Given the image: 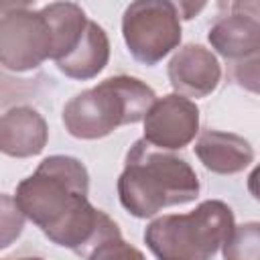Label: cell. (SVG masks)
<instances>
[{"mask_svg":"<svg viewBox=\"0 0 260 260\" xmlns=\"http://www.w3.org/2000/svg\"><path fill=\"white\" fill-rule=\"evenodd\" d=\"M205 8V2H199V4H193V2H179L177 4V10H179V16L185 18V20H191L199 10Z\"/></svg>","mask_w":260,"mask_h":260,"instance_id":"2e32d148","label":"cell"},{"mask_svg":"<svg viewBox=\"0 0 260 260\" xmlns=\"http://www.w3.org/2000/svg\"><path fill=\"white\" fill-rule=\"evenodd\" d=\"M49 126L30 106H14L0 114V152L14 158L37 156L45 150Z\"/></svg>","mask_w":260,"mask_h":260,"instance_id":"30bf717a","label":"cell"},{"mask_svg":"<svg viewBox=\"0 0 260 260\" xmlns=\"http://www.w3.org/2000/svg\"><path fill=\"white\" fill-rule=\"evenodd\" d=\"M167 75L175 93L185 98H205L217 89L221 81V65L209 49L189 43L171 57Z\"/></svg>","mask_w":260,"mask_h":260,"instance_id":"9c48e42d","label":"cell"},{"mask_svg":"<svg viewBox=\"0 0 260 260\" xmlns=\"http://www.w3.org/2000/svg\"><path fill=\"white\" fill-rule=\"evenodd\" d=\"M122 37L138 63L148 67L160 63L183 37L177 4L169 0L130 2L122 16Z\"/></svg>","mask_w":260,"mask_h":260,"instance_id":"8992f818","label":"cell"},{"mask_svg":"<svg viewBox=\"0 0 260 260\" xmlns=\"http://www.w3.org/2000/svg\"><path fill=\"white\" fill-rule=\"evenodd\" d=\"M221 252L223 260H260V223L246 221L234 225Z\"/></svg>","mask_w":260,"mask_h":260,"instance_id":"4fadbf2b","label":"cell"},{"mask_svg":"<svg viewBox=\"0 0 260 260\" xmlns=\"http://www.w3.org/2000/svg\"><path fill=\"white\" fill-rule=\"evenodd\" d=\"M108 61H110V39L98 22L87 20V26L77 47L63 59L55 61V65L63 75L77 81H87L98 77V73L106 69Z\"/></svg>","mask_w":260,"mask_h":260,"instance_id":"7c38bea8","label":"cell"},{"mask_svg":"<svg viewBox=\"0 0 260 260\" xmlns=\"http://www.w3.org/2000/svg\"><path fill=\"white\" fill-rule=\"evenodd\" d=\"M250 4H230L232 12L219 16L207 32L209 45L232 65L256 59L260 51V20L258 12H246Z\"/></svg>","mask_w":260,"mask_h":260,"instance_id":"ba28073f","label":"cell"},{"mask_svg":"<svg viewBox=\"0 0 260 260\" xmlns=\"http://www.w3.org/2000/svg\"><path fill=\"white\" fill-rule=\"evenodd\" d=\"M199 189V177L183 156L152 148L142 138L126 152L118 177L120 203L138 219L154 217L173 205L191 203L197 199Z\"/></svg>","mask_w":260,"mask_h":260,"instance_id":"7a4b0ae2","label":"cell"},{"mask_svg":"<svg viewBox=\"0 0 260 260\" xmlns=\"http://www.w3.org/2000/svg\"><path fill=\"white\" fill-rule=\"evenodd\" d=\"M24 230V215L14 197L0 193V250L12 246Z\"/></svg>","mask_w":260,"mask_h":260,"instance_id":"5bb4252c","label":"cell"},{"mask_svg":"<svg viewBox=\"0 0 260 260\" xmlns=\"http://www.w3.org/2000/svg\"><path fill=\"white\" fill-rule=\"evenodd\" d=\"M154 100V89L142 79L112 75L73 95L63 108V124L73 138L98 140L120 126L142 122Z\"/></svg>","mask_w":260,"mask_h":260,"instance_id":"3957f363","label":"cell"},{"mask_svg":"<svg viewBox=\"0 0 260 260\" xmlns=\"http://www.w3.org/2000/svg\"><path fill=\"white\" fill-rule=\"evenodd\" d=\"M142 140L158 150H181L199 132V108L193 100L167 93L148 108L144 116Z\"/></svg>","mask_w":260,"mask_h":260,"instance_id":"52a82bcc","label":"cell"},{"mask_svg":"<svg viewBox=\"0 0 260 260\" xmlns=\"http://www.w3.org/2000/svg\"><path fill=\"white\" fill-rule=\"evenodd\" d=\"M201 165L217 175H236L254 162L252 144L234 132H221L207 128L199 134L193 146Z\"/></svg>","mask_w":260,"mask_h":260,"instance_id":"8fae6325","label":"cell"},{"mask_svg":"<svg viewBox=\"0 0 260 260\" xmlns=\"http://www.w3.org/2000/svg\"><path fill=\"white\" fill-rule=\"evenodd\" d=\"M234 225L232 207L219 199H207L189 213L152 219L144 230V244L156 260H211Z\"/></svg>","mask_w":260,"mask_h":260,"instance_id":"277c9868","label":"cell"},{"mask_svg":"<svg viewBox=\"0 0 260 260\" xmlns=\"http://www.w3.org/2000/svg\"><path fill=\"white\" fill-rule=\"evenodd\" d=\"M2 260H43L39 256H24V258H2Z\"/></svg>","mask_w":260,"mask_h":260,"instance_id":"e0dca14e","label":"cell"},{"mask_svg":"<svg viewBox=\"0 0 260 260\" xmlns=\"http://www.w3.org/2000/svg\"><path fill=\"white\" fill-rule=\"evenodd\" d=\"M55 55V37L43 8L30 2H0V65L12 73L41 67Z\"/></svg>","mask_w":260,"mask_h":260,"instance_id":"5b68a950","label":"cell"},{"mask_svg":"<svg viewBox=\"0 0 260 260\" xmlns=\"http://www.w3.org/2000/svg\"><path fill=\"white\" fill-rule=\"evenodd\" d=\"M87 193L85 165L75 156L53 154L16 185L14 201L53 244L87 258L106 240L122 236L118 223L89 203Z\"/></svg>","mask_w":260,"mask_h":260,"instance_id":"6da1fadb","label":"cell"},{"mask_svg":"<svg viewBox=\"0 0 260 260\" xmlns=\"http://www.w3.org/2000/svg\"><path fill=\"white\" fill-rule=\"evenodd\" d=\"M85 260H146V256L138 248L122 240V236H118L93 248Z\"/></svg>","mask_w":260,"mask_h":260,"instance_id":"9a60e30c","label":"cell"}]
</instances>
